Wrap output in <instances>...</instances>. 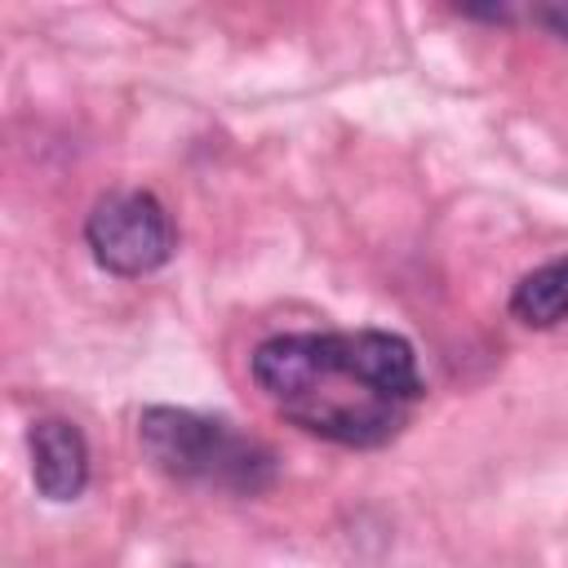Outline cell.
Instances as JSON below:
<instances>
[{
    "label": "cell",
    "mask_w": 568,
    "mask_h": 568,
    "mask_svg": "<svg viewBox=\"0 0 568 568\" xmlns=\"http://www.w3.org/2000/svg\"><path fill=\"white\" fill-rule=\"evenodd\" d=\"M248 373L284 422L342 448L390 444L426 395L413 342L390 328L275 333Z\"/></svg>",
    "instance_id": "obj_1"
},
{
    "label": "cell",
    "mask_w": 568,
    "mask_h": 568,
    "mask_svg": "<svg viewBox=\"0 0 568 568\" xmlns=\"http://www.w3.org/2000/svg\"><path fill=\"white\" fill-rule=\"evenodd\" d=\"M138 444H142V457L178 484L222 488L235 497H257L275 484L271 444L195 408L146 404L138 413Z\"/></svg>",
    "instance_id": "obj_2"
},
{
    "label": "cell",
    "mask_w": 568,
    "mask_h": 568,
    "mask_svg": "<svg viewBox=\"0 0 568 568\" xmlns=\"http://www.w3.org/2000/svg\"><path fill=\"white\" fill-rule=\"evenodd\" d=\"M84 244L102 271L138 280V275L160 271L178 253V226L160 195L129 186V191H106L89 209Z\"/></svg>",
    "instance_id": "obj_3"
},
{
    "label": "cell",
    "mask_w": 568,
    "mask_h": 568,
    "mask_svg": "<svg viewBox=\"0 0 568 568\" xmlns=\"http://www.w3.org/2000/svg\"><path fill=\"white\" fill-rule=\"evenodd\" d=\"M31 484L44 501H75L89 488V439L67 417H36L27 426Z\"/></svg>",
    "instance_id": "obj_4"
},
{
    "label": "cell",
    "mask_w": 568,
    "mask_h": 568,
    "mask_svg": "<svg viewBox=\"0 0 568 568\" xmlns=\"http://www.w3.org/2000/svg\"><path fill=\"white\" fill-rule=\"evenodd\" d=\"M510 315L524 328H555L568 320V253L519 275L510 288Z\"/></svg>",
    "instance_id": "obj_5"
},
{
    "label": "cell",
    "mask_w": 568,
    "mask_h": 568,
    "mask_svg": "<svg viewBox=\"0 0 568 568\" xmlns=\"http://www.w3.org/2000/svg\"><path fill=\"white\" fill-rule=\"evenodd\" d=\"M532 22H541L550 36H559L568 44V4H537L532 9Z\"/></svg>",
    "instance_id": "obj_6"
},
{
    "label": "cell",
    "mask_w": 568,
    "mask_h": 568,
    "mask_svg": "<svg viewBox=\"0 0 568 568\" xmlns=\"http://www.w3.org/2000/svg\"><path fill=\"white\" fill-rule=\"evenodd\" d=\"M457 13H462V18H484V22H510V18H515V9H506V4H488V9L457 4Z\"/></svg>",
    "instance_id": "obj_7"
}]
</instances>
